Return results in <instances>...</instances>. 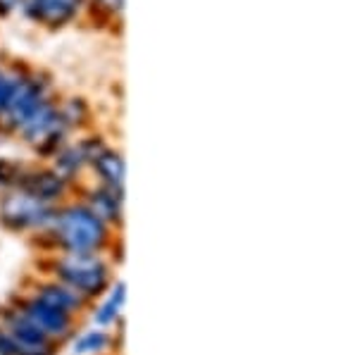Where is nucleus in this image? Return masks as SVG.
<instances>
[{"label": "nucleus", "mask_w": 357, "mask_h": 355, "mask_svg": "<svg viewBox=\"0 0 357 355\" xmlns=\"http://www.w3.org/2000/svg\"><path fill=\"white\" fill-rule=\"evenodd\" d=\"M57 241L72 253H91L105 241V227L86 208H69L55 217Z\"/></svg>", "instance_id": "obj_1"}, {"label": "nucleus", "mask_w": 357, "mask_h": 355, "mask_svg": "<svg viewBox=\"0 0 357 355\" xmlns=\"http://www.w3.org/2000/svg\"><path fill=\"white\" fill-rule=\"evenodd\" d=\"M57 277L67 286L77 289L79 294L96 296L105 289L107 270L102 267V262H98L96 257H91L89 253H77L72 257L60 260V265H57Z\"/></svg>", "instance_id": "obj_2"}, {"label": "nucleus", "mask_w": 357, "mask_h": 355, "mask_svg": "<svg viewBox=\"0 0 357 355\" xmlns=\"http://www.w3.org/2000/svg\"><path fill=\"white\" fill-rule=\"evenodd\" d=\"M0 217L8 227L13 229H26V227H36L43 225L50 217L48 208L43 205V200L33 198L31 193H15L3 203Z\"/></svg>", "instance_id": "obj_3"}, {"label": "nucleus", "mask_w": 357, "mask_h": 355, "mask_svg": "<svg viewBox=\"0 0 357 355\" xmlns=\"http://www.w3.org/2000/svg\"><path fill=\"white\" fill-rule=\"evenodd\" d=\"M5 334L17 355H50L45 336L26 319L24 312H13L5 322Z\"/></svg>", "instance_id": "obj_4"}, {"label": "nucleus", "mask_w": 357, "mask_h": 355, "mask_svg": "<svg viewBox=\"0 0 357 355\" xmlns=\"http://www.w3.org/2000/svg\"><path fill=\"white\" fill-rule=\"evenodd\" d=\"M24 129V136L31 143H36L38 148H45V146H53V143L60 139L62 131H65V119L57 114L50 105H43L38 107V112L33 114L29 122L22 124Z\"/></svg>", "instance_id": "obj_5"}, {"label": "nucleus", "mask_w": 357, "mask_h": 355, "mask_svg": "<svg viewBox=\"0 0 357 355\" xmlns=\"http://www.w3.org/2000/svg\"><path fill=\"white\" fill-rule=\"evenodd\" d=\"M43 105V93L38 86L29 84V82H17L13 96H10L8 105H5V117L15 124H24L33 114L38 112V107Z\"/></svg>", "instance_id": "obj_6"}, {"label": "nucleus", "mask_w": 357, "mask_h": 355, "mask_svg": "<svg viewBox=\"0 0 357 355\" xmlns=\"http://www.w3.org/2000/svg\"><path fill=\"white\" fill-rule=\"evenodd\" d=\"M24 315H26L29 322L41 331L43 336L62 334V331L67 329V324H69L65 312L57 310V308H53V305H48V303H43L41 299H33L31 303H26Z\"/></svg>", "instance_id": "obj_7"}, {"label": "nucleus", "mask_w": 357, "mask_h": 355, "mask_svg": "<svg viewBox=\"0 0 357 355\" xmlns=\"http://www.w3.org/2000/svg\"><path fill=\"white\" fill-rule=\"evenodd\" d=\"M79 0H29V13L48 24H60L77 10Z\"/></svg>", "instance_id": "obj_8"}, {"label": "nucleus", "mask_w": 357, "mask_h": 355, "mask_svg": "<svg viewBox=\"0 0 357 355\" xmlns=\"http://www.w3.org/2000/svg\"><path fill=\"white\" fill-rule=\"evenodd\" d=\"M26 193H31V196L38 198V200H53L55 196H60V193H62V181L57 179L55 174L38 172V174L29 176Z\"/></svg>", "instance_id": "obj_9"}, {"label": "nucleus", "mask_w": 357, "mask_h": 355, "mask_svg": "<svg viewBox=\"0 0 357 355\" xmlns=\"http://www.w3.org/2000/svg\"><path fill=\"white\" fill-rule=\"evenodd\" d=\"M93 160H96L98 169H100L102 179H105L107 184L114 188V191H119V186H122V176H124V163H122V158H119L117 153L100 151Z\"/></svg>", "instance_id": "obj_10"}, {"label": "nucleus", "mask_w": 357, "mask_h": 355, "mask_svg": "<svg viewBox=\"0 0 357 355\" xmlns=\"http://www.w3.org/2000/svg\"><path fill=\"white\" fill-rule=\"evenodd\" d=\"M38 299H41L43 303H48V305L57 308V310H62L65 315H69L72 310H77V308H79L77 294L67 291L65 286H45Z\"/></svg>", "instance_id": "obj_11"}, {"label": "nucleus", "mask_w": 357, "mask_h": 355, "mask_svg": "<svg viewBox=\"0 0 357 355\" xmlns=\"http://www.w3.org/2000/svg\"><path fill=\"white\" fill-rule=\"evenodd\" d=\"M91 203H93V210H91V213H93L100 222H102V220H105V222H107V220H114V217H117V213H119L117 196H112L110 191L96 193Z\"/></svg>", "instance_id": "obj_12"}, {"label": "nucleus", "mask_w": 357, "mask_h": 355, "mask_svg": "<svg viewBox=\"0 0 357 355\" xmlns=\"http://www.w3.org/2000/svg\"><path fill=\"white\" fill-rule=\"evenodd\" d=\"M122 303H124V286H117V289H114V294L110 296V299H107L105 305L100 308V312H98V322H100V324H110L112 319L117 317Z\"/></svg>", "instance_id": "obj_13"}, {"label": "nucleus", "mask_w": 357, "mask_h": 355, "mask_svg": "<svg viewBox=\"0 0 357 355\" xmlns=\"http://www.w3.org/2000/svg\"><path fill=\"white\" fill-rule=\"evenodd\" d=\"M105 343H107V336L89 334L77 343V353H96V351H100V348H105Z\"/></svg>", "instance_id": "obj_14"}, {"label": "nucleus", "mask_w": 357, "mask_h": 355, "mask_svg": "<svg viewBox=\"0 0 357 355\" xmlns=\"http://www.w3.org/2000/svg\"><path fill=\"white\" fill-rule=\"evenodd\" d=\"M15 86H17V79H10V77H5V74H0V112L5 110V105H8Z\"/></svg>", "instance_id": "obj_15"}, {"label": "nucleus", "mask_w": 357, "mask_h": 355, "mask_svg": "<svg viewBox=\"0 0 357 355\" xmlns=\"http://www.w3.org/2000/svg\"><path fill=\"white\" fill-rule=\"evenodd\" d=\"M0 355H17L13 348V341H10L8 334H5V329H0Z\"/></svg>", "instance_id": "obj_16"}, {"label": "nucleus", "mask_w": 357, "mask_h": 355, "mask_svg": "<svg viewBox=\"0 0 357 355\" xmlns=\"http://www.w3.org/2000/svg\"><path fill=\"white\" fill-rule=\"evenodd\" d=\"M17 3H20V0H0V15H8L10 10H15Z\"/></svg>", "instance_id": "obj_17"}, {"label": "nucleus", "mask_w": 357, "mask_h": 355, "mask_svg": "<svg viewBox=\"0 0 357 355\" xmlns=\"http://www.w3.org/2000/svg\"><path fill=\"white\" fill-rule=\"evenodd\" d=\"M105 8H112V10H119L122 8V0H100Z\"/></svg>", "instance_id": "obj_18"}]
</instances>
